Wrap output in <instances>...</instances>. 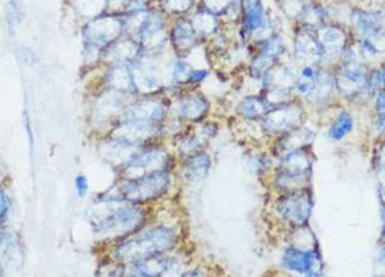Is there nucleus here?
Instances as JSON below:
<instances>
[{
  "label": "nucleus",
  "instance_id": "obj_5",
  "mask_svg": "<svg viewBox=\"0 0 385 277\" xmlns=\"http://www.w3.org/2000/svg\"><path fill=\"white\" fill-rule=\"evenodd\" d=\"M345 62L334 77L337 92L345 97H354L367 86V69L360 62V53L354 48L343 50Z\"/></svg>",
  "mask_w": 385,
  "mask_h": 277
},
{
  "label": "nucleus",
  "instance_id": "obj_26",
  "mask_svg": "<svg viewBox=\"0 0 385 277\" xmlns=\"http://www.w3.org/2000/svg\"><path fill=\"white\" fill-rule=\"evenodd\" d=\"M271 109H272L271 104L264 97H256V95L245 97L239 105V112H240L241 116H244L245 119H249V121L264 118L266 115V112Z\"/></svg>",
  "mask_w": 385,
  "mask_h": 277
},
{
  "label": "nucleus",
  "instance_id": "obj_32",
  "mask_svg": "<svg viewBox=\"0 0 385 277\" xmlns=\"http://www.w3.org/2000/svg\"><path fill=\"white\" fill-rule=\"evenodd\" d=\"M353 124H354L353 116L347 111L340 112L330 129V136L332 140H342L346 138L352 132Z\"/></svg>",
  "mask_w": 385,
  "mask_h": 277
},
{
  "label": "nucleus",
  "instance_id": "obj_27",
  "mask_svg": "<svg viewBox=\"0 0 385 277\" xmlns=\"http://www.w3.org/2000/svg\"><path fill=\"white\" fill-rule=\"evenodd\" d=\"M314 138H315V134L313 131H310L305 126H298V128L290 131L288 134H285V136L281 141V147H282L283 151L289 153L293 150L307 147L308 144L313 143Z\"/></svg>",
  "mask_w": 385,
  "mask_h": 277
},
{
  "label": "nucleus",
  "instance_id": "obj_3",
  "mask_svg": "<svg viewBox=\"0 0 385 277\" xmlns=\"http://www.w3.org/2000/svg\"><path fill=\"white\" fill-rule=\"evenodd\" d=\"M171 185L168 171H157L143 175L138 180H125L116 184L118 195L112 200H124L129 203H143L154 200L167 193Z\"/></svg>",
  "mask_w": 385,
  "mask_h": 277
},
{
  "label": "nucleus",
  "instance_id": "obj_4",
  "mask_svg": "<svg viewBox=\"0 0 385 277\" xmlns=\"http://www.w3.org/2000/svg\"><path fill=\"white\" fill-rule=\"evenodd\" d=\"M313 165L314 157L305 147L289 151L281 161L275 184L285 192L301 189V184L311 178Z\"/></svg>",
  "mask_w": 385,
  "mask_h": 277
},
{
  "label": "nucleus",
  "instance_id": "obj_33",
  "mask_svg": "<svg viewBox=\"0 0 385 277\" xmlns=\"http://www.w3.org/2000/svg\"><path fill=\"white\" fill-rule=\"evenodd\" d=\"M109 0H76V9L86 17L96 18L101 16L104 7Z\"/></svg>",
  "mask_w": 385,
  "mask_h": 277
},
{
  "label": "nucleus",
  "instance_id": "obj_43",
  "mask_svg": "<svg viewBox=\"0 0 385 277\" xmlns=\"http://www.w3.org/2000/svg\"><path fill=\"white\" fill-rule=\"evenodd\" d=\"M4 242H6V237H4V234L0 231V249L4 246Z\"/></svg>",
  "mask_w": 385,
  "mask_h": 277
},
{
  "label": "nucleus",
  "instance_id": "obj_6",
  "mask_svg": "<svg viewBox=\"0 0 385 277\" xmlns=\"http://www.w3.org/2000/svg\"><path fill=\"white\" fill-rule=\"evenodd\" d=\"M278 214L295 227L305 226L311 217L314 200L310 190L301 188L297 190L286 192L276 202Z\"/></svg>",
  "mask_w": 385,
  "mask_h": 277
},
{
  "label": "nucleus",
  "instance_id": "obj_28",
  "mask_svg": "<svg viewBox=\"0 0 385 277\" xmlns=\"http://www.w3.org/2000/svg\"><path fill=\"white\" fill-rule=\"evenodd\" d=\"M135 265L139 272V276L142 277H161L173 266L170 259L163 258L160 255L147 258L145 261H141Z\"/></svg>",
  "mask_w": 385,
  "mask_h": 277
},
{
  "label": "nucleus",
  "instance_id": "obj_8",
  "mask_svg": "<svg viewBox=\"0 0 385 277\" xmlns=\"http://www.w3.org/2000/svg\"><path fill=\"white\" fill-rule=\"evenodd\" d=\"M170 163V154L160 147L147 148L139 151L132 160L124 165V178L125 180H138L143 175L167 171Z\"/></svg>",
  "mask_w": 385,
  "mask_h": 277
},
{
  "label": "nucleus",
  "instance_id": "obj_30",
  "mask_svg": "<svg viewBox=\"0 0 385 277\" xmlns=\"http://www.w3.org/2000/svg\"><path fill=\"white\" fill-rule=\"evenodd\" d=\"M335 87V82H334V76L331 75H324V73H320L313 90L310 92V94L307 95V98L311 101V102H324L334 90Z\"/></svg>",
  "mask_w": 385,
  "mask_h": 277
},
{
  "label": "nucleus",
  "instance_id": "obj_44",
  "mask_svg": "<svg viewBox=\"0 0 385 277\" xmlns=\"http://www.w3.org/2000/svg\"><path fill=\"white\" fill-rule=\"evenodd\" d=\"M126 277H142V276H135V275H132V276H126Z\"/></svg>",
  "mask_w": 385,
  "mask_h": 277
},
{
  "label": "nucleus",
  "instance_id": "obj_40",
  "mask_svg": "<svg viewBox=\"0 0 385 277\" xmlns=\"http://www.w3.org/2000/svg\"><path fill=\"white\" fill-rule=\"evenodd\" d=\"M76 189L79 196H85L89 190V184H87V178L85 175H77L76 178Z\"/></svg>",
  "mask_w": 385,
  "mask_h": 277
},
{
  "label": "nucleus",
  "instance_id": "obj_14",
  "mask_svg": "<svg viewBox=\"0 0 385 277\" xmlns=\"http://www.w3.org/2000/svg\"><path fill=\"white\" fill-rule=\"evenodd\" d=\"M294 56L298 62L305 65H315L324 59V49L317 38V34L310 28H304L295 36Z\"/></svg>",
  "mask_w": 385,
  "mask_h": 277
},
{
  "label": "nucleus",
  "instance_id": "obj_12",
  "mask_svg": "<svg viewBox=\"0 0 385 277\" xmlns=\"http://www.w3.org/2000/svg\"><path fill=\"white\" fill-rule=\"evenodd\" d=\"M285 49L286 45L283 38L281 36H272L269 40H266L262 50L254 59L251 65V75L256 79L265 77L278 63V59L282 58Z\"/></svg>",
  "mask_w": 385,
  "mask_h": 277
},
{
  "label": "nucleus",
  "instance_id": "obj_36",
  "mask_svg": "<svg viewBox=\"0 0 385 277\" xmlns=\"http://www.w3.org/2000/svg\"><path fill=\"white\" fill-rule=\"evenodd\" d=\"M205 10L212 13L213 16H220L227 11V9L232 7L234 0H202Z\"/></svg>",
  "mask_w": 385,
  "mask_h": 277
},
{
  "label": "nucleus",
  "instance_id": "obj_31",
  "mask_svg": "<svg viewBox=\"0 0 385 277\" xmlns=\"http://www.w3.org/2000/svg\"><path fill=\"white\" fill-rule=\"evenodd\" d=\"M191 24H192L196 34L207 36V34H212L216 30V27H217V17L203 9L202 11H199V13H196L193 16Z\"/></svg>",
  "mask_w": 385,
  "mask_h": 277
},
{
  "label": "nucleus",
  "instance_id": "obj_23",
  "mask_svg": "<svg viewBox=\"0 0 385 277\" xmlns=\"http://www.w3.org/2000/svg\"><path fill=\"white\" fill-rule=\"evenodd\" d=\"M124 94L112 92L102 95L96 105L94 116L99 121H107L111 116H116L119 112L124 114L125 105H124Z\"/></svg>",
  "mask_w": 385,
  "mask_h": 277
},
{
  "label": "nucleus",
  "instance_id": "obj_24",
  "mask_svg": "<svg viewBox=\"0 0 385 277\" xmlns=\"http://www.w3.org/2000/svg\"><path fill=\"white\" fill-rule=\"evenodd\" d=\"M134 63H135V67L131 70H132L136 92L138 90L143 92H157L160 87V83H158L154 67H151L150 65H146L143 62H138V60H135Z\"/></svg>",
  "mask_w": 385,
  "mask_h": 277
},
{
  "label": "nucleus",
  "instance_id": "obj_1",
  "mask_svg": "<svg viewBox=\"0 0 385 277\" xmlns=\"http://www.w3.org/2000/svg\"><path fill=\"white\" fill-rule=\"evenodd\" d=\"M90 217L101 238L115 239L139 229L145 223L146 213L135 203L105 199L92 207Z\"/></svg>",
  "mask_w": 385,
  "mask_h": 277
},
{
  "label": "nucleus",
  "instance_id": "obj_29",
  "mask_svg": "<svg viewBox=\"0 0 385 277\" xmlns=\"http://www.w3.org/2000/svg\"><path fill=\"white\" fill-rule=\"evenodd\" d=\"M320 73L321 72H320V69L315 65H305L300 70L298 76L294 80V89H295V92H298L300 95H305L307 97L310 94V92L313 90V87H314V85H315Z\"/></svg>",
  "mask_w": 385,
  "mask_h": 277
},
{
  "label": "nucleus",
  "instance_id": "obj_37",
  "mask_svg": "<svg viewBox=\"0 0 385 277\" xmlns=\"http://www.w3.org/2000/svg\"><path fill=\"white\" fill-rule=\"evenodd\" d=\"M193 0H164V9L171 14L187 13L192 7Z\"/></svg>",
  "mask_w": 385,
  "mask_h": 277
},
{
  "label": "nucleus",
  "instance_id": "obj_10",
  "mask_svg": "<svg viewBox=\"0 0 385 277\" xmlns=\"http://www.w3.org/2000/svg\"><path fill=\"white\" fill-rule=\"evenodd\" d=\"M135 38H138V44L141 49L146 52H157L167 43V30L164 18L160 14H148L146 16L142 26L139 27Z\"/></svg>",
  "mask_w": 385,
  "mask_h": 277
},
{
  "label": "nucleus",
  "instance_id": "obj_35",
  "mask_svg": "<svg viewBox=\"0 0 385 277\" xmlns=\"http://www.w3.org/2000/svg\"><path fill=\"white\" fill-rule=\"evenodd\" d=\"M300 16H301L303 21L308 26L305 28H310V27L318 26L324 20V10L318 6H308V7L303 9Z\"/></svg>",
  "mask_w": 385,
  "mask_h": 277
},
{
  "label": "nucleus",
  "instance_id": "obj_34",
  "mask_svg": "<svg viewBox=\"0 0 385 277\" xmlns=\"http://www.w3.org/2000/svg\"><path fill=\"white\" fill-rule=\"evenodd\" d=\"M193 70L195 69L190 62L177 60L173 69V82L175 85H190Z\"/></svg>",
  "mask_w": 385,
  "mask_h": 277
},
{
  "label": "nucleus",
  "instance_id": "obj_2",
  "mask_svg": "<svg viewBox=\"0 0 385 277\" xmlns=\"http://www.w3.org/2000/svg\"><path fill=\"white\" fill-rule=\"evenodd\" d=\"M177 242L175 231L166 226L151 227L135 238L124 242L116 249V256L122 262L138 264L147 258L161 255L171 249Z\"/></svg>",
  "mask_w": 385,
  "mask_h": 277
},
{
  "label": "nucleus",
  "instance_id": "obj_15",
  "mask_svg": "<svg viewBox=\"0 0 385 277\" xmlns=\"http://www.w3.org/2000/svg\"><path fill=\"white\" fill-rule=\"evenodd\" d=\"M321 262L317 251H305L291 246L285 251L282 256V264L291 272L307 275L315 269V265Z\"/></svg>",
  "mask_w": 385,
  "mask_h": 277
},
{
  "label": "nucleus",
  "instance_id": "obj_9",
  "mask_svg": "<svg viewBox=\"0 0 385 277\" xmlns=\"http://www.w3.org/2000/svg\"><path fill=\"white\" fill-rule=\"evenodd\" d=\"M304 119V109L289 102L268 111L266 115L262 118V126L269 134L285 135L298 126H303Z\"/></svg>",
  "mask_w": 385,
  "mask_h": 277
},
{
  "label": "nucleus",
  "instance_id": "obj_18",
  "mask_svg": "<svg viewBox=\"0 0 385 277\" xmlns=\"http://www.w3.org/2000/svg\"><path fill=\"white\" fill-rule=\"evenodd\" d=\"M353 24L366 40H373L383 33L384 16L380 11H357L353 16Z\"/></svg>",
  "mask_w": 385,
  "mask_h": 277
},
{
  "label": "nucleus",
  "instance_id": "obj_19",
  "mask_svg": "<svg viewBox=\"0 0 385 277\" xmlns=\"http://www.w3.org/2000/svg\"><path fill=\"white\" fill-rule=\"evenodd\" d=\"M107 85L112 92L134 94L136 92L132 70L128 65H114L107 73Z\"/></svg>",
  "mask_w": 385,
  "mask_h": 277
},
{
  "label": "nucleus",
  "instance_id": "obj_42",
  "mask_svg": "<svg viewBox=\"0 0 385 277\" xmlns=\"http://www.w3.org/2000/svg\"><path fill=\"white\" fill-rule=\"evenodd\" d=\"M181 277H205L200 272H197V271H192V272H187V273H184L183 276Z\"/></svg>",
  "mask_w": 385,
  "mask_h": 277
},
{
  "label": "nucleus",
  "instance_id": "obj_16",
  "mask_svg": "<svg viewBox=\"0 0 385 277\" xmlns=\"http://www.w3.org/2000/svg\"><path fill=\"white\" fill-rule=\"evenodd\" d=\"M139 147L116 140V138H109L105 140L101 147H99V154L112 164H121L125 165L129 160H132L139 151Z\"/></svg>",
  "mask_w": 385,
  "mask_h": 277
},
{
  "label": "nucleus",
  "instance_id": "obj_13",
  "mask_svg": "<svg viewBox=\"0 0 385 277\" xmlns=\"http://www.w3.org/2000/svg\"><path fill=\"white\" fill-rule=\"evenodd\" d=\"M141 45L132 37H119L101 52V58L114 65H129L138 60Z\"/></svg>",
  "mask_w": 385,
  "mask_h": 277
},
{
  "label": "nucleus",
  "instance_id": "obj_7",
  "mask_svg": "<svg viewBox=\"0 0 385 277\" xmlns=\"http://www.w3.org/2000/svg\"><path fill=\"white\" fill-rule=\"evenodd\" d=\"M124 33V20L116 14L98 16L92 18L86 26L83 36L86 46H90L98 52H102L107 46L111 45Z\"/></svg>",
  "mask_w": 385,
  "mask_h": 277
},
{
  "label": "nucleus",
  "instance_id": "obj_11",
  "mask_svg": "<svg viewBox=\"0 0 385 277\" xmlns=\"http://www.w3.org/2000/svg\"><path fill=\"white\" fill-rule=\"evenodd\" d=\"M167 108L157 98H143L128 105L122 114L124 121L158 125L166 118Z\"/></svg>",
  "mask_w": 385,
  "mask_h": 277
},
{
  "label": "nucleus",
  "instance_id": "obj_22",
  "mask_svg": "<svg viewBox=\"0 0 385 277\" xmlns=\"http://www.w3.org/2000/svg\"><path fill=\"white\" fill-rule=\"evenodd\" d=\"M212 167L210 157L206 153H195L185 161L183 174L188 183H199L206 178Z\"/></svg>",
  "mask_w": 385,
  "mask_h": 277
},
{
  "label": "nucleus",
  "instance_id": "obj_20",
  "mask_svg": "<svg viewBox=\"0 0 385 277\" xmlns=\"http://www.w3.org/2000/svg\"><path fill=\"white\" fill-rule=\"evenodd\" d=\"M209 111V102L203 95L192 94L188 97H184L177 104V112L180 118L188 119V121H200Z\"/></svg>",
  "mask_w": 385,
  "mask_h": 277
},
{
  "label": "nucleus",
  "instance_id": "obj_21",
  "mask_svg": "<svg viewBox=\"0 0 385 277\" xmlns=\"http://www.w3.org/2000/svg\"><path fill=\"white\" fill-rule=\"evenodd\" d=\"M196 36L191 21L180 20L171 31V41L178 53H188L196 45Z\"/></svg>",
  "mask_w": 385,
  "mask_h": 277
},
{
  "label": "nucleus",
  "instance_id": "obj_25",
  "mask_svg": "<svg viewBox=\"0 0 385 277\" xmlns=\"http://www.w3.org/2000/svg\"><path fill=\"white\" fill-rule=\"evenodd\" d=\"M241 9L245 16V28L248 33H258L265 27V14L261 0H241Z\"/></svg>",
  "mask_w": 385,
  "mask_h": 277
},
{
  "label": "nucleus",
  "instance_id": "obj_17",
  "mask_svg": "<svg viewBox=\"0 0 385 277\" xmlns=\"http://www.w3.org/2000/svg\"><path fill=\"white\" fill-rule=\"evenodd\" d=\"M315 34L324 49V58L337 56L343 53V50L347 48V36L340 27H320Z\"/></svg>",
  "mask_w": 385,
  "mask_h": 277
},
{
  "label": "nucleus",
  "instance_id": "obj_38",
  "mask_svg": "<svg viewBox=\"0 0 385 277\" xmlns=\"http://www.w3.org/2000/svg\"><path fill=\"white\" fill-rule=\"evenodd\" d=\"M383 87H384V70L381 69V70L372 72L367 76V86H366V89L373 94V92H379L384 90Z\"/></svg>",
  "mask_w": 385,
  "mask_h": 277
},
{
  "label": "nucleus",
  "instance_id": "obj_41",
  "mask_svg": "<svg viewBox=\"0 0 385 277\" xmlns=\"http://www.w3.org/2000/svg\"><path fill=\"white\" fill-rule=\"evenodd\" d=\"M207 76V70H202V69H199V70H193L192 73V77H191V80H190V85H197V83H202V80H205V77Z\"/></svg>",
  "mask_w": 385,
  "mask_h": 277
},
{
  "label": "nucleus",
  "instance_id": "obj_39",
  "mask_svg": "<svg viewBox=\"0 0 385 277\" xmlns=\"http://www.w3.org/2000/svg\"><path fill=\"white\" fill-rule=\"evenodd\" d=\"M9 209H10L9 197H7V195L3 190H0V223L4 222V219L7 217Z\"/></svg>",
  "mask_w": 385,
  "mask_h": 277
}]
</instances>
